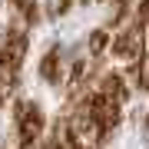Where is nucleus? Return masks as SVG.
Here are the masks:
<instances>
[{"label": "nucleus", "instance_id": "obj_1", "mask_svg": "<svg viewBox=\"0 0 149 149\" xmlns=\"http://www.w3.org/2000/svg\"><path fill=\"white\" fill-rule=\"evenodd\" d=\"M13 123H17V136H20V149H30L40 139L43 126H47V116L33 100H17L13 103Z\"/></svg>", "mask_w": 149, "mask_h": 149}, {"label": "nucleus", "instance_id": "obj_2", "mask_svg": "<svg viewBox=\"0 0 149 149\" xmlns=\"http://www.w3.org/2000/svg\"><path fill=\"white\" fill-rule=\"evenodd\" d=\"M109 53L116 60H126V63L146 56V33H143V27H136V23L123 27L116 37H113V43H109Z\"/></svg>", "mask_w": 149, "mask_h": 149}, {"label": "nucleus", "instance_id": "obj_3", "mask_svg": "<svg viewBox=\"0 0 149 149\" xmlns=\"http://www.w3.org/2000/svg\"><path fill=\"white\" fill-rule=\"evenodd\" d=\"M23 53H27V30H7L3 43H0V66L20 70Z\"/></svg>", "mask_w": 149, "mask_h": 149}, {"label": "nucleus", "instance_id": "obj_4", "mask_svg": "<svg viewBox=\"0 0 149 149\" xmlns=\"http://www.w3.org/2000/svg\"><path fill=\"white\" fill-rule=\"evenodd\" d=\"M100 93L113 96L116 103H126V96H129V86H126V80H123L119 73H103V76H100Z\"/></svg>", "mask_w": 149, "mask_h": 149}, {"label": "nucleus", "instance_id": "obj_5", "mask_svg": "<svg viewBox=\"0 0 149 149\" xmlns=\"http://www.w3.org/2000/svg\"><path fill=\"white\" fill-rule=\"evenodd\" d=\"M40 76L47 83H60V50L53 47L47 56H43V63H40Z\"/></svg>", "mask_w": 149, "mask_h": 149}, {"label": "nucleus", "instance_id": "obj_6", "mask_svg": "<svg viewBox=\"0 0 149 149\" xmlns=\"http://www.w3.org/2000/svg\"><path fill=\"white\" fill-rule=\"evenodd\" d=\"M106 47H109V33L106 30H93L90 33V56H103Z\"/></svg>", "mask_w": 149, "mask_h": 149}, {"label": "nucleus", "instance_id": "obj_7", "mask_svg": "<svg viewBox=\"0 0 149 149\" xmlns=\"http://www.w3.org/2000/svg\"><path fill=\"white\" fill-rule=\"evenodd\" d=\"M66 7H70V0H50V3H47V13L56 17V13H63Z\"/></svg>", "mask_w": 149, "mask_h": 149}, {"label": "nucleus", "instance_id": "obj_8", "mask_svg": "<svg viewBox=\"0 0 149 149\" xmlns=\"http://www.w3.org/2000/svg\"><path fill=\"white\" fill-rule=\"evenodd\" d=\"M146 129H149V116H146Z\"/></svg>", "mask_w": 149, "mask_h": 149}]
</instances>
